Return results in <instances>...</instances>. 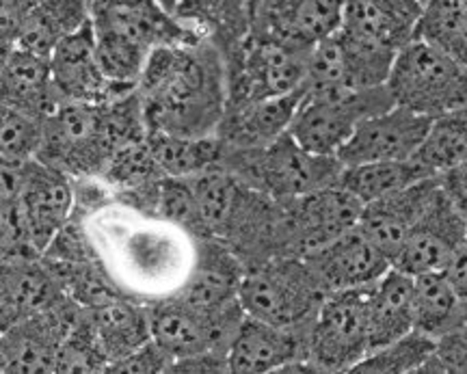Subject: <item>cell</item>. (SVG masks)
Here are the masks:
<instances>
[{"instance_id": "obj_26", "label": "cell", "mask_w": 467, "mask_h": 374, "mask_svg": "<svg viewBox=\"0 0 467 374\" xmlns=\"http://www.w3.org/2000/svg\"><path fill=\"white\" fill-rule=\"evenodd\" d=\"M0 104L46 119L61 104L52 83L50 58L17 46L5 48L0 68Z\"/></svg>"}, {"instance_id": "obj_45", "label": "cell", "mask_w": 467, "mask_h": 374, "mask_svg": "<svg viewBox=\"0 0 467 374\" xmlns=\"http://www.w3.org/2000/svg\"><path fill=\"white\" fill-rule=\"evenodd\" d=\"M448 277L457 292L461 295V299L467 303V241L463 243V247L459 249L457 258L452 260V265L446 268Z\"/></svg>"}, {"instance_id": "obj_18", "label": "cell", "mask_w": 467, "mask_h": 374, "mask_svg": "<svg viewBox=\"0 0 467 374\" xmlns=\"http://www.w3.org/2000/svg\"><path fill=\"white\" fill-rule=\"evenodd\" d=\"M52 83L58 102L102 104L130 93V87L117 85L104 72L96 48V35L91 22L78 33L69 35L50 57Z\"/></svg>"}, {"instance_id": "obj_35", "label": "cell", "mask_w": 467, "mask_h": 374, "mask_svg": "<svg viewBox=\"0 0 467 374\" xmlns=\"http://www.w3.org/2000/svg\"><path fill=\"white\" fill-rule=\"evenodd\" d=\"M416 37L467 66V0L426 3Z\"/></svg>"}, {"instance_id": "obj_20", "label": "cell", "mask_w": 467, "mask_h": 374, "mask_svg": "<svg viewBox=\"0 0 467 374\" xmlns=\"http://www.w3.org/2000/svg\"><path fill=\"white\" fill-rule=\"evenodd\" d=\"M67 296L44 255L0 258V331L48 312Z\"/></svg>"}, {"instance_id": "obj_14", "label": "cell", "mask_w": 467, "mask_h": 374, "mask_svg": "<svg viewBox=\"0 0 467 374\" xmlns=\"http://www.w3.org/2000/svg\"><path fill=\"white\" fill-rule=\"evenodd\" d=\"M364 203L337 180L307 195L284 200L290 255H307L359 225Z\"/></svg>"}, {"instance_id": "obj_22", "label": "cell", "mask_w": 467, "mask_h": 374, "mask_svg": "<svg viewBox=\"0 0 467 374\" xmlns=\"http://www.w3.org/2000/svg\"><path fill=\"white\" fill-rule=\"evenodd\" d=\"M424 5L420 0H344L337 31L394 55L416 39Z\"/></svg>"}, {"instance_id": "obj_39", "label": "cell", "mask_w": 467, "mask_h": 374, "mask_svg": "<svg viewBox=\"0 0 467 374\" xmlns=\"http://www.w3.org/2000/svg\"><path fill=\"white\" fill-rule=\"evenodd\" d=\"M109 358L104 353L100 338L93 329L89 317H87L85 307L66 340L61 344L57 358V372H107Z\"/></svg>"}, {"instance_id": "obj_5", "label": "cell", "mask_w": 467, "mask_h": 374, "mask_svg": "<svg viewBox=\"0 0 467 374\" xmlns=\"http://www.w3.org/2000/svg\"><path fill=\"white\" fill-rule=\"evenodd\" d=\"M221 167L244 186L275 200H295L336 184L344 169L336 156L314 154L290 132L265 148L234 150L225 145Z\"/></svg>"}, {"instance_id": "obj_31", "label": "cell", "mask_w": 467, "mask_h": 374, "mask_svg": "<svg viewBox=\"0 0 467 374\" xmlns=\"http://www.w3.org/2000/svg\"><path fill=\"white\" fill-rule=\"evenodd\" d=\"M413 282V329L440 340L465 323L467 303L461 299L446 271L416 275Z\"/></svg>"}, {"instance_id": "obj_15", "label": "cell", "mask_w": 467, "mask_h": 374, "mask_svg": "<svg viewBox=\"0 0 467 374\" xmlns=\"http://www.w3.org/2000/svg\"><path fill=\"white\" fill-rule=\"evenodd\" d=\"M344 0H255L254 37L309 52L342 25Z\"/></svg>"}, {"instance_id": "obj_13", "label": "cell", "mask_w": 467, "mask_h": 374, "mask_svg": "<svg viewBox=\"0 0 467 374\" xmlns=\"http://www.w3.org/2000/svg\"><path fill=\"white\" fill-rule=\"evenodd\" d=\"M83 306L66 296L48 312L37 314L3 329L0 338V372L48 374L57 372L61 344L72 329Z\"/></svg>"}, {"instance_id": "obj_21", "label": "cell", "mask_w": 467, "mask_h": 374, "mask_svg": "<svg viewBox=\"0 0 467 374\" xmlns=\"http://www.w3.org/2000/svg\"><path fill=\"white\" fill-rule=\"evenodd\" d=\"M323 288L329 292L372 286L392 268V260L375 247L359 227H353L323 247L303 255Z\"/></svg>"}, {"instance_id": "obj_9", "label": "cell", "mask_w": 467, "mask_h": 374, "mask_svg": "<svg viewBox=\"0 0 467 374\" xmlns=\"http://www.w3.org/2000/svg\"><path fill=\"white\" fill-rule=\"evenodd\" d=\"M394 107L388 87L350 89L325 96H303L290 134L303 148L320 156H336L368 117Z\"/></svg>"}, {"instance_id": "obj_32", "label": "cell", "mask_w": 467, "mask_h": 374, "mask_svg": "<svg viewBox=\"0 0 467 374\" xmlns=\"http://www.w3.org/2000/svg\"><path fill=\"white\" fill-rule=\"evenodd\" d=\"M148 141L165 175L191 178L208 169L221 167L225 145L214 137H173V134L148 132Z\"/></svg>"}, {"instance_id": "obj_44", "label": "cell", "mask_w": 467, "mask_h": 374, "mask_svg": "<svg viewBox=\"0 0 467 374\" xmlns=\"http://www.w3.org/2000/svg\"><path fill=\"white\" fill-rule=\"evenodd\" d=\"M440 186L446 195V200L452 203V208L463 216L467 223V162L451 169V171L437 175Z\"/></svg>"}, {"instance_id": "obj_41", "label": "cell", "mask_w": 467, "mask_h": 374, "mask_svg": "<svg viewBox=\"0 0 467 374\" xmlns=\"http://www.w3.org/2000/svg\"><path fill=\"white\" fill-rule=\"evenodd\" d=\"M173 358L151 338L143 347L134 348L126 358L113 361L107 372H128V374H161L169 372Z\"/></svg>"}, {"instance_id": "obj_12", "label": "cell", "mask_w": 467, "mask_h": 374, "mask_svg": "<svg viewBox=\"0 0 467 374\" xmlns=\"http://www.w3.org/2000/svg\"><path fill=\"white\" fill-rule=\"evenodd\" d=\"M3 191L20 197L28 236L37 254H44L76 213V180L35 159L20 167H3Z\"/></svg>"}, {"instance_id": "obj_43", "label": "cell", "mask_w": 467, "mask_h": 374, "mask_svg": "<svg viewBox=\"0 0 467 374\" xmlns=\"http://www.w3.org/2000/svg\"><path fill=\"white\" fill-rule=\"evenodd\" d=\"M169 372L175 374H221L230 372V364H227V353H219V350H208V353L191 355V358L175 359Z\"/></svg>"}, {"instance_id": "obj_48", "label": "cell", "mask_w": 467, "mask_h": 374, "mask_svg": "<svg viewBox=\"0 0 467 374\" xmlns=\"http://www.w3.org/2000/svg\"><path fill=\"white\" fill-rule=\"evenodd\" d=\"M254 3H255V0H254Z\"/></svg>"}, {"instance_id": "obj_16", "label": "cell", "mask_w": 467, "mask_h": 374, "mask_svg": "<svg viewBox=\"0 0 467 374\" xmlns=\"http://www.w3.org/2000/svg\"><path fill=\"white\" fill-rule=\"evenodd\" d=\"M467 241V223L452 203L446 200L443 191L431 202L422 216L416 221L394 255L392 266L402 273L424 275L446 271L457 258L459 249Z\"/></svg>"}, {"instance_id": "obj_24", "label": "cell", "mask_w": 467, "mask_h": 374, "mask_svg": "<svg viewBox=\"0 0 467 374\" xmlns=\"http://www.w3.org/2000/svg\"><path fill=\"white\" fill-rule=\"evenodd\" d=\"M440 191V180L426 178L392 195L366 203L358 227L366 234L368 241L381 249L389 260H394L409 230L416 225Z\"/></svg>"}, {"instance_id": "obj_17", "label": "cell", "mask_w": 467, "mask_h": 374, "mask_svg": "<svg viewBox=\"0 0 467 374\" xmlns=\"http://www.w3.org/2000/svg\"><path fill=\"white\" fill-rule=\"evenodd\" d=\"M431 121V117L394 104L383 113L368 117L337 151V161L342 167H353L364 162L413 159L429 132Z\"/></svg>"}, {"instance_id": "obj_8", "label": "cell", "mask_w": 467, "mask_h": 374, "mask_svg": "<svg viewBox=\"0 0 467 374\" xmlns=\"http://www.w3.org/2000/svg\"><path fill=\"white\" fill-rule=\"evenodd\" d=\"M372 286L325 296L307 336V358L317 374L353 372L370 353Z\"/></svg>"}, {"instance_id": "obj_30", "label": "cell", "mask_w": 467, "mask_h": 374, "mask_svg": "<svg viewBox=\"0 0 467 374\" xmlns=\"http://www.w3.org/2000/svg\"><path fill=\"white\" fill-rule=\"evenodd\" d=\"M413 292L411 275L392 266L370 292V350L399 340L413 331Z\"/></svg>"}, {"instance_id": "obj_28", "label": "cell", "mask_w": 467, "mask_h": 374, "mask_svg": "<svg viewBox=\"0 0 467 374\" xmlns=\"http://www.w3.org/2000/svg\"><path fill=\"white\" fill-rule=\"evenodd\" d=\"M85 312L100 338L109 366L151 340L150 306L126 292H119L98 306L85 307Z\"/></svg>"}, {"instance_id": "obj_6", "label": "cell", "mask_w": 467, "mask_h": 374, "mask_svg": "<svg viewBox=\"0 0 467 374\" xmlns=\"http://www.w3.org/2000/svg\"><path fill=\"white\" fill-rule=\"evenodd\" d=\"M327 290L303 255H279L244 273L241 303L249 317L309 329Z\"/></svg>"}, {"instance_id": "obj_23", "label": "cell", "mask_w": 467, "mask_h": 374, "mask_svg": "<svg viewBox=\"0 0 467 374\" xmlns=\"http://www.w3.org/2000/svg\"><path fill=\"white\" fill-rule=\"evenodd\" d=\"M247 266L225 243L214 238L197 241V258L182 288L175 295L192 307L219 312L241 303V286Z\"/></svg>"}, {"instance_id": "obj_1", "label": "cell", "mask_w": 467, "mask_h": 374, "mask_svg": "<svg viewBox=\"0 0 467 374\" xmlns=\"http://www.w3.org/2000/svg\"><path fill=\"white\" fill-rule=\"evenodd\" d=\"M93 247L115 284L145 303L182 288L197 258V238L159 216L110 197L93 213H78Z\"/></svg>"}, {"instance_id": "obj_33", "label": "cell", "mask_w": 467, "mask_h": 374, "mask_svg": "<svg viewBox=\"0 0 467 374\" xmlns=\"http://www.w3.org/2000/svg\"><path fill=\"white\" fill-rule=\"evenodd\" d=\"M426 178H433V175L426 173L413 159L383 161L344 167L340 173V184L366 206V203L392 195V192H399Z\"/></svg>"}, {"instance_id": "obj_19", "label": "cell", "mask_w": 467, "mask_h": 374, "mask_svg": "<svg viewBox=\"0 0 467 374\" xmlns=\"http://www.w3.org/2000/svg\"><path fill=\"white\" fill-rule=\"evenodd\" d=\"M309 329L279 327L255 317H244L227 350L232 374L284 372L307 358Z\"/></svg>"}, {"instance_id": "obj_38", "label": "cell", "mask_w": 467, "mask_h": 374, "mask_svg": "<svg viewBox=\"0 0 467 374\" xmlns=\"http://www.w3.org/2000/svg\"><path fill=\"white\" fill-rule=\"evenodd\" d=\"M337 33V31H336ZM329 35L323 42L314 46L307 55V76L306 89L307 96H325V93H340L355 89L350 83L347 58L337 35Z\"/></svg>"}, {"instance_id": "obj_27", "label": "cell", "mask_w": 467, "mask_h": 374, "mask_svg": "<svg viewBox=\"0 0 467 374\" xmlns=\"http://www.w3.org/2000/svg\"><path fill=\"white\" fill-rule=\"evenodd\" d=\"M173 16L192 33L217 46L227 61L247 42L254 0H178Z\"/></svg>"}, {"instance_id": "obj_10", "label": "cell", "mask_w": 467, "mask_h": 374, "mask_svg": "<svg viewBox=\"0 0 467 374\" xmlns=\"http://www.w3.org/2000/svg\"><path fill=\"white\" fill-rule=\"evenodd\" d=\"M307 55L309 52L249 35L241 50L225 61L227 107L303 91Z\"/></svg>"}, {"instance_id": "obj_29", "label": "cell", "mask_w": 467, "mask_h": 374, "mask_svg": "<svg viewBox=\"0 0 467 374\" xmlns=\"http://www.w3.org/2000/svg\"><path fill=\"white\" fill-rule=\"evenodd\" d=\"M89 22V0H42L17 31L14 46L50 58L69 35Z\"/></svg>"}, {"instance_id": "obj_3", "label": "cell", "mask_w": 467, "mask_h": 374, "mask_svg": "<svg viewBox=\"0 0 467 374\" xmlns=\"http://www.w3.org/2000/svg\"><path fill=\"white\" fill-rule=\"evenodd\" d=\"M145 137L137 89L102 104L63 102L46 117L37 159L74 180H100L117 151Z\"/></svg>"}, {"instance_id": "obj_42", "label": "cell", "mask_w": 467, "mask_h": 374, "mask_svg": "<svg viewBox=\"0 0 467 374\" xmlns=\"http://www.w3.org/2000/svg\"><path fill=\"white\" fill-rule=\"evenodd\" d=\"M42 0H0V39H3V50L14 46L16 35L31 11L37 7Z\"/></svg>"}, {"instance_id": "obj_25", "label": "cell", "mask_w": 467, "mask_h": 374, "mask_svg": "<svg viewBox=\"0 0 467 374\" xmlns=\"http://www.w3.org/2000/svg\"><path fill=\"white\" fill-rule=\"evenodd\" d=\"M303 96H306V89L290 93V96L271 98V100L232 104L225 109L217 137L234 150L265 148L282 134L290 132Z\"/></svg>"}, {"instance_id": "obj_34", "label": "cell", "mask_w": 467, "mask_h": 374, "mask_svg": "<svg viewBox=\"0 0 467 374\" xmlns=\"http://www.w3.org/2000/svg\"><path fill=\"white\" fill-rule=\"evenodd\" d=\"M413 161L433 178L467 162V110L435 117Z\"/></svg>"}, {"instance_id": "obj_11", "label": "cell", "mask_w": 467, "mask_h": 374, "mask_svg": "<svg viewBox=\"0 0 467 374\" xmlns=\"http://www.w3.org/2000/svg\"><path fill=\"white\" fill-rule=\"evenodd\" d=\"M148 306L151 338L171 355L173 361L208 350L227 353L238 327L247 317L243 303H234L219 312H206L192 307L178 295L150 301Z\"/></svg>"}, {"instance_id": "obj_46", "label": "cell", "mask_w": 467, "mask_h": 374, "mask_svg": "<svg viewBox=\"0 0 467 374\" xmlns=\"http://www.w3.org/2000/svg\"><path fill=\"white\" fill-rule=\"evenodd\" d=\"M159 3L162 5V7H165L167 11H175V7H178V0H159Z\"/></svg>"}, {"instance_id": "obj_4", "label": "cell", "mask_w": 467, "mask_h": 374, "mask_svg": "<svg viewBox=\"0 0 467 374\" xmlns=\"http://www.w3.org/2000/svg\"><path fill=\"white\" fill-rule=\"evenodd\" d=\"M91 26L104 72L137 89L145 63L161 46L203 39L159 0H89Z\"/></svg>"}, {"instance_id": "obj_7", "label": "cell", "mask_w": 467, "mask_h": 374, "mask_svg": "<svg viewBox=\"0 0 467 374\" xmlns=\"http://www.w3.org/2000/svg\"><path fill=\"white\" fill-rule=\"evenodd\" d=\"M385 87L394 104L431 119L467 110V66L420 37L399 52Z\"/></svg>"}, {"instance_id": "obj_40", "label": "cell", "mask_w": 467, "mask_h": 374, "mask_svg": "<svg viewBox=\"0 0 467 374\" xmlns=\"http://www.w3.org/2000/svg\"><path fill=\"white\" fill-rule=\"evenodd\" d=\"M420 372L467 374V318L465 323L437 340L435 353Z\"/></svg>"}, {"instance_id": "obj_2", "label": "cell", "mask_w": 467, "mask_h": 374, "mask_svg": "<svg viewBox=\"0 0 467 374\" xmlns=\"http://www.w3.org/2000/svg\"><path fill=\"white\" fill-rule=\"evenodd\" d=\"M137 93L148 132L214 137L227 109V68L208 39L161 46L145 63Z\"/></svg>"}, {"instance_id": "obj_37", "label": "cell", "mask_w": 467, "mask_h": 374, "mask_svg": "<svg viewBox=\"0 0 467 374\" xmlns=\"http://www.w3.org/2000/svg\"><path fill=\"white\" fill-rule=\"evenodd\" d=\"M44 117L3 107L0 117V165L20 167L39 156L44 143Z\"/></svg>"}, {"instance_id": "obj_36", "label": "cell", "mask_w": 467, "mask_h": 374, "mask_svg": "<svg viewBox=\"0 0 467 374\" xmlns=\"http://www.w3.org/2000/svg\"><path fill=\"white\" fill-rule=\"evenodd\" d=\"M437 340L413 329L399 340L379 347L355 366L358 374H409L420 372L431 355L435 353Z\"/></svg>"}, {"instance_id": "obj_47", "label": "cell", "mask_w": 467, "mask_h": 374, "mask_svg": "<svg viewBox=\"0 0 467 374\" xmlns=\"http://www.w3.org/2000/svg\"><path fill=\"white\" fill-rule=\"evenodd\" d=\"M420 3H422V5H426V3H431V0H420Z\"/></svg>"}]
</instances>
